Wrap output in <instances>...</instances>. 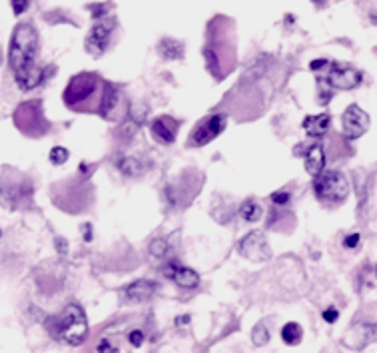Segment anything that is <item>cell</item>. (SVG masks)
Wrapping results in <instances>:
<instances>
[{"mask_svg":"<svg viewBox=\"0 0 377 353\" xmlns=\"http://www.w3.org/2000/svg\"><path fill=\"white\" fill-rule=\"evenodd\" d=\"M64 104L74 112H96L108 118V114H112L118 104V92L110 82H104L98 74L80 72L70 78L64 90Z\"/></svg>","mask_w":377,"mask_h":353,"instance_id":"1","label":"cell"},{"mask_svg":"<svg viewBox=\"0 0 377 353\" xmlns=\"http://www.w3.org/2000/svg\"><path fill=\"white\" fill-rule=\"evenodd\" d=\"M38 58V32L33 24L22 22L12 32L10 40V68L15 72L17 84L22 90L36 88L44 80V70L36 62Z\"/></svg>","mask_w":377,"mask_h":353,"instance_id":"2","label":"cell"},{"mask_svg":"<svg viewBox=\"0 0 377 353\" xmlns=\"http://www.w3.org/2000/svg\"><path fill=\"white\" fill-rule=\"evenodd\" d=\"M56 336L70 345H80L88 336V321L78 303H70L56 319Z\"/></svg>","mask_w":377,"mask_h":353,"instance_id":"3","label":"cell"},{"mask_svg":"<svg viewBox=\"0 0 377 353\" xmlns=\"http://www.w3.org/2000/svg\"><path fill=\"white\" fill-rule=\"evenodd\" d=\"M315 195L327 204H342L349 194V182L338 170H327L313 180Z\"/></svg>","mask_w":377,"mask_h":353,"instance_id":"4","label":"cell"},{"mask_svg":"<svg viewBox=\"0 0 377 353\" xmlns=\"http://www.w3.org/2000/svg\"><path fill=\"white\" fill-rule=\"evenodd\" d=\"M226 116L223 114H212L208 116L206 120L198 122V126L192 130V136H190V146H206L212 140H216L223 130H226Z\"/></svg>","mask_w":377,"mask_h":353,"instance_id":"5","label":"cell"},{"mask_svg":"<svg viewBox=\"0 0 377 353\" xmlns=\"http://www.w3.org/2000/svg\"><path fill=\"white\" fill-rule=\"evenodd\" d=\"M114 26H116V22L112 18H100L92 26L90 35L86 38V50L90 54H94V56H100L102 53H106Z\"/></svg>","mask_w":377,"mask_h":353,"instance_id":"6","label":"cell"},{"mask_svg":"<svg viewBox=\"0 0 377 353\" xmlns=\"http://www.w3.org/2000/svg\"><path fill=\"white\" fill-rule=\"evenodd\" d=\"M238 254L246 260H252V262H264L270 258V247L266 242V236L264 231H252L248 233L240 244H238Z\"/></svg>","mask_w":377,"mask_h":353,"instance_id":"7","label":"cell"},{"mask_svg":"<svg viewBox=\"0 0 377 353\" xmlns=\"http://www.w3.org/2000/svg\"><path fill=\"white\" fill-rule=\"evenodd\" d=\"M367 128H369V116L360 106L351 104L343 112V132L347 138L351 140L360 138L367 132Z\"/></svg>","mask_w":377,"mask_h":353,"instance_id":"8","label":"cell"},{"mask_svg":"<svg viewBox=\"0 0 377 353\" xmlns=\"http://www.w3.org/2000/svg\"><path fill=\"white\" fill-rule=\"evenodd\" d=\"M361 82V72L345 66V64H333V68L327 74V84L331 88L338 90H351L356 88Z\"/></svg>","mask_w":377,"mask_h":353,"instance_id":"9","label":"cell"},{"mask_svg":"<svg viewBox=\"0 0 377 353\" xmlns=\"http://www.w3.org/2000/svg\"><path fill=\"white\" fill-rule=\"evenodd\" d=\"M166 274H168L170 280H174V282L178 283L180 287H184V289H194L200 283V276L194 269L184 267V265H172Z\"/></svg>","mask_w":377,"mask_h":353,"instance_id":"10","label":"cell"},{"mask_svg":"<svg viewBox=\"0 0 377 353\" xmlns=\"http://www.w3.org/2000/svg\"><path fill=\"white\" fill-rule=\"evenodd\" d=\"M326 168V152L320 144L311 146L306 154V170L311 176H320Z\"/></svg>","mask_w":377,"mask_h":353,"instance_id":"11","label":"cell"},{"mask_svg":"<svg viewBox=\"0 0 377 353\" xmlns=\"http://www.w3.org/2000/svg\"><path fill=\"white\" fill-rule=\"evenodd\" d=\"M156 292V283L150 280H140V282L130 283L126 287V298L130 301H144L152 298Z\"/></svg>","mask_w":377,"mask_h":353,"instance_id":"12","label":"cell"},{"mask_svg":"<svg viewBox=\"0 0 377 353\" xmlns=\"http://www.w3.org/2000/svg\"><path fill=\"white\" fill-rule=\"evenodd\" d=\"M304 130L308 132L309 136H315V138H320V136H324L327 134V130H329V126H331V118H329V114H318V116H308L306 120H304Z\"/></svg>","mask_w":377,"mask_h":353,"instance_id":"13","label":"cell"},{"mask_svg":"<svg viewBox=\"0 0 377 353\" xmlns=\"http://www.w3.org/2000/svg\"><path fill=\"white\" fill-rule=\"evenodd\" d=\"M174 128H176V126H172L170 128V124H168L166 118H158V120L152 122V136H154L160 144H174V140H176Z\"/></svg>","mask_w":377,"mask_h":353,"instance_id":"14","label":"cell"},{"mask_svg":"<svg viewBox=\"0 0 377 353\" xmlns=\"http://www.w3.org/2000/svg\"><path fill=\"white\" fill-rule=\"evenodd\" d=\"M261 213H264V210H261V206L257 204L256 200H246V202L241 204L240 216L246 222H250V224L257 222V220L261 218Z\"/></svg>","mask_w":377,"mask_h":353,"instance_id":"15","label":"cell"},{"mask_svg":"<svg viewBox=\"0 0 377 353\" xmlns=\"http://www.w3.org/2000/svg\"><path fill=\"white\" fill-rule=\"evenodd\" d=\"M302 336H304V332H302L300 323H295V321L286 323L284 330H282V339H284V343H288V345H297V343L302 341Z\"/></svg>","mask_w":377,"mask_h":353,"instance_id":"16","label":"cell"},{"mask_svg":"<svg viewBox=\"0 0 377 353\" xmlns=\"http://www.w3.org/2000/svg\"><path fill=\"white\" fill-rule=\"evenodd\" d=\"M118 168L122 170V174L124 176H130V178H136L142 174V166H140V162L134 158H124L118 162Z\"/></svg>","mask_w":377,"mask_h":353,"instance_id":"17","label":"cell"},{"mask_svg":"<svg viewBox=\"0 0 377 353\" xmlns=\"http://www.w3.org/2000/svg\"><path fill=\"white\" fill-rule=\"evenodd\" d=\"M252 341L256 345H266L270 341V332H268V327L264 323H257L256 327L252 330Z\"/></svg>","mask_w":377,"mask_h":353,"instance_id":"18","label":"cell"},{"mask_svg":"<svg viewBox=\"0 0 377 353\" xmlns=\"http://www.w3.org/2000/svg\"><path fill=\"white\" fill-rule=\"evenodd\" d=\"M168 251H170V244H168L166 240H154V242L150 244V254H152L154 258H166Z\"/></svg>","mask_w":377,"mask_h":353,"instance_id":"19","label":"cell"},{"mask_svg":"<svg viewBox=\"0 0 377 353\" xmlns=\"http://www.w3.org/2000/svg\"><path fill=\"white\" fill-rule=\"evenodd\" d=\"M66 160H68V150H66V148H60V146L52 148V150H50V162H52V164L60 166V164H64Z\"/></svg>","mask_w":377,"mask_h":353,"instance_id":"20","label":"cell"},{"mask_svg":"<svg viewBox=\"0 0 377 353\" xmlns=\"http://www.w3.org/2000/svg\"><path fill=\"white\" fill-rule=\"evenodd\" d=\"M118 352V347L116 345H112V341L110 339H100L98 341V345H96V353H116Z\"/></svg>","mask_w":377,"mask_h":353,"instance_id":"21","label":"cell"},{"mask_svg":"<svg viewBox=\"0 0 377 353\" xmlns=\"http://www.w3.org/2000/svg\"><path fill=\"white\" fill-rule=\"evenodd\" d=\"M28 0H12V10H15V15L20 17L22 12H26L28 10Z\"/></svg>","mask_w":377,"mask_h":353,"instance_id":"22","label":"cell"},{"mask_svg":"<svg viewBox=\"0 0 377 353\" xmlns=\"http://www.w3.org/2000/svg\"><path fill=\"white\" fill-rule=\"evenodd\" d=\"M128 339H130V343H132L134 347H140V345L144 343V334L136 330V332H132V334L128 336Z\"/></svg>","mask_w":377,"mask_h":353,"instance_id":"23","label":"cell"},{"mask_svg":"<svg viewBox=\"0 0 377 353\" xmlns=\"http://www.w3.org/2000/svg\"><path fill=\"white\" fill-rule=\"evenodd\" d=\"M358 244H360V233H349L343 240V246L345 247H358Z\"/></svg>","mask_w":377,"mask_h":353,"instance_id":"24","label":"cell"},{"mask_svg":"<svg viewBox=\"0 0 377 353\" xmlns=\"http://www.w3.org/2000/svg\"><path fill=\"white\" fill-rule=\"evenodd\" d=\"M338 318H340V314H338L335 307H327L326 312H324V319H326L327 323H335V319Z\"/></svg>","mask_w":377,"mask_h":353,"instance_id":"25","label":"cell"},{"mask_svg":"<svg viewBox=\"0 0 377 353\" xmlns=\"http://www.w3.org/2000/svg\"><path fill=\"white\" fill-rule=\"evenodd\" d=\"M272 202L274 204H286V202H290V194L288 192H274L272 194Z\"/></svg>","mask_w":377,"mask_h":353,"instance_id":"26","label":"cell"},{"mask_svg":"<svg viewBox=\"0 0 377 353\" xmlns=\"http://www.w3.org/2000/svg\"><path fill=\"white\" fill-rule=\"evenodd\" d=\"M327 60H313L311 62V70H322V66H327Z\"/></svg>","mask_w":377,"mask_h":353,"instance_id":"27","label":"cell"},{"mask_svg":"<svg viewBox=\"0 0 377 353\" xmlns=\"http://www.w3.org/2000/svg\"><path fill=\"white\" fill-rule=\"evenodd\" d=\"M311 2H315V4H318V6H324V4H326L327 0H311Z\"/></svg>","mask_w":377,"mask_h":353,"instance_id":"28","label":"cell"},{"mask_svg":"<svg viewBox=\"0 0 377 353\" xmlns=\"http://www.w3.org/2000/svg\"><path fill=\"white\" fill-rule=\"evenodd\" d=\"M376 274H377V269H376Z\"/></svg>","mask_w":377,"mask_h":353,"instance_id":"29","label":"cell"}]
</instances>
